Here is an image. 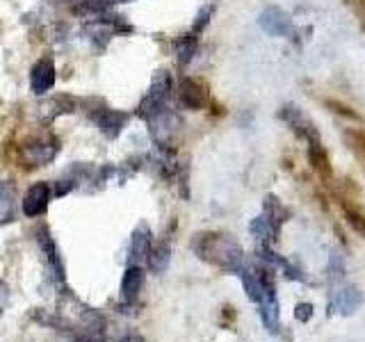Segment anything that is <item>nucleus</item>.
<instances>
[{
    "label": "nucleus",
    "mask_w": 365,
    "mask_h": 342,
    "mask_svg": "<svg viewBox=\"0 0 365 342\" xmlns=\"http://www.w3.org/2000/svg\"><path fill=\"white\" fill-rule=\"evenodd\" d=\"M55 80H57V71H55L53 57L51 55L39 57V60L34 62L32 68H30V89H32V94H37V96L51 94V89L55 87Z\"/></svg>",
    "instance_id": "obj_11"
},
{
    "label": "nucleus",
    "mask_w": 365,
    "mask_h": 342,
    "mask_svg": "<svg viewBox=\"0 0 365 342\" xmlns=\"http://www.w3.org/2000/svg\"><path fill=\"white\" fill-rule=\"evenodd\" d=\"M80 108V98L71 94H53L37 105V114L43 123H51L55 119L64 117V114H73Z\"/></svg>",
    "instance_id": "obj_12"
},
{
    "label": "nucleus",
    "mask_w": 365,
    "mask_h": 342,
    "mask_svg": "<svg viewBox=\"0 0 365 342\" xmlns=\"http://www.w3.org/2000/svg\"><path fill=\"white\" fill-rule=\"evenodd\" d=\"M144 288V267L142 265H125L121 276V301L123 306H135Z\"/></svg>",
    "instance_id": "obj_16"
},
{
    "label": "nucleus",
    "mask_w": 365,
    "mask_h": 342,
    "mask_svg": "<svg viewBox=\"0 0 365 342\" xmlns=\"http://www.w3.org/2000/svg\"><path fill=\"white\" fill-rule=\"evenodd\" d=\"M345 140L349 142L351 151L365 162V130H345Z\"/></svg>",
    "instance_id": "obj_22"
},
{
    "label": "nucleus",
    "mask_w": 365,
    "mask_h": 342,
    "mask_svg": "<svg viewBox=\"0 0 365 342\" xmlns=\"http://www.w3.org/2000/svg\"><path fill=\"white\" fill-rule=\"evenodd\" d=\"M242 279L247 296L260 308L262 324L267 331L277 333L279 326V301H277V281L269 265H245L237 274Z\"/></svg>",
    "instance_id": "obj_2"
},
{
    "label": "nucleus",
    "mask_w": 365,
    "mask_h": 342,
    "mask_svg": "<svg viewBox=\"0 0 365 342\" xmlns=\"http://www.w3.org/2000/svg\"><path fill=\"white\" fill-rule=\"evenodd\" d=\"M190 247L199 260L208 262V265L222 271L240 274V269L245 267V249L231 233L201 231L197 235H192Z\"/></svg>",
    "instance_id": "obj_1"
},
{
    "label": "nucleus",
    "mask_w": 365,
    "mask_h": 342,
    "mask_svg": "<svg viewBox=\"0 0 365 342\" xmlns=\"http://www.w3.org/2000/svg\"><path fill=\"white\" fill-rule=\"evenodd\" d=\"M121 342H144V338H140V336H135V333H130V336H125V338H121Z\"/></svg>",
    "instance_id": "obj_26"
},
{
    "label": "nucleus",
    "mask_w": 365,
    "mask_h": 342,
    "mask_svg": "<svg viewBox=\"0 0 365 342\" xmlns=\"http://www.w3.org/2000/svg\"><path fill=\"white\" fill-rule=\"evenodd\" d=\"M153 247V231L146 222L140 226H135L133 237H130V247H128V265H146L148 251Z\"/></svg>",
    "instance_id": "obj_15"
},
{
    "label": "nucleus",
    "mask_w": 365,
    "mask_h": 342,
    "mask_svg": "<svg viewBox=\"0 0 365 342\" xmlns=\"http://www.w3.org/2000/svg\"><path fill=\"white\" fill-rule=\"evenodd\" d=\"M60 153V140L53 133H41L19 146V162L23 169H39L51 165Z\"/></svg>",
    "instance_id": "obj_5"
},
{
    "label": "nucleus",
    "mask_w": 365,
    "mask_h": 342,
    "mask_svg": "<svg viewBox=\"0 0 365 342\" xmlns=\"http://www.w3.org/2000/svg\"><path fill=\"white\" fill-rule=\"evenodd\" d=\"M169 262H171V239L163 237V239H158V242H153L151 251H148L146 267L153 274H165Z\"/></svg>",
    "instance_id": "obj_19"
},
{
    "label": "nucleus",
    "mask_w": 365,
    "mask_h": 342,
    "mask_svg": "<svg viewBox=\"0 0 365 342\" xmlns=\"http://www.w3.org/2000/svg\"><path fill=\"white\" fill-rule=\"evenodd\" d=\"M144 123L148 125V135H151L153 146H158V148L174 146V137L180 125V117L176 114V110H171V105L165 108L163 112L153 114V117L146 119Z\"/></svg>",
    "instance_id": "obj_8"
},
{
    "label": "nucleus",
    "mask_w": 365,
    "mask_h": 342,
    "mask_svg": "<svg viewBox=\"0 0 365 342\" xmlns=\"http://www.w3.org/2000/svg\"><path fill=\"white\" fill-rule=\"evenodd\" d=\"M9 296H11L9 285L5 281H0V315H3V311L9 306Z\"/></svg>",
    "instance_id": "obj_25"
},
{
    "label": "nucleus",
    "mask_w": 365,
    "mask_h": 342,
    "mask_svg": "<svg viewBox=\"0 0 365 342\" xmlns=\"http://www.w3.org/2000/svg\"><path fill=\"white\" fill-rule=\"evenodd\" d=\"M68 3H76V0H68Z\"/></svg>",
    "instance_id": "obj_28"
},
{
    "label": "nucleus",
    "mask_w": 365,
    "mask_h": 342,
    "mask_svg": "<svg viewBox=\"0 0 365 342\" xmlns=\"http://www.w3.org/2000/svg\"><path fill=\"white\" fill-rule=\"evenodd\" d=\"M125 32H133V26L123 16L112 14V11L98 19L85 21V26H83V34L94 51H103L114 37H119V34H125Z\"/></svg>",
    "instance_id": "obj_6"
},
{
    "label": "nucleus",
    "mask_w": 365,
    "mask_h": 342,
    "mask_svg": "<svg viewBox=\"0 0 365 342\" xmlns=\"http://www.w3.org/2000/svg\"><path fill=\"white\" fill-rule=\"evenodd\" d=\"M338 205L345 222L351 226V231L365 239V210L361 208V203L356 199H351L349 194H338Z\"/></svg>",
    "instance_id": "obj_17"
},
{
    "label": "nucleus",
    "mask_w": 365,
    "mask_h": 342,
    "mask_svg": "<svg viewBox=\"0 0 365 342\" xmlns=\"http://www.w3.org/2000/svg\"><path fill=\"white\" fill-rule=\"evenodd\" d=\"M345 5L351 9V14L359 19L361 28L365 30V0H345Z\"/></svg>",
    "instance_id": "obj_24"
},
{
    "label": "nucleus",
    "mask_w": 365,
    "mask_h": 342,
    "mask_svg": "<svg viewBox=\"0 0 365 342\" xmlns=\"http://www.w3.org/2000/svg\"><path fill=\"white\" fill-rule=\"evenodd\" d=\"M114 5H117V0H76V3H71V11L78 19L91 21L103 14H110Z\"/></svg>",
    "instance_id": "obj_18"
},
{
    "label": "nucleus",
    "mask_w": 365,
    "mask_h": 342,
    "mask_svg": "<svg viewBox=\"0 0 365 342\" xmlns=\"http://www.w3.org/2000/svg\"><path fill=\"white\" fill-rule=\"evenodd\" d=\"M281 119L288 123L292 128V133L299 137V140H304L306 144L313 142V140H319V133L315 128V123L308 119L297 105H283L281 108Z\"/></svg>",
    "instance_id": "obj_14"
},
{
    "label": "nucleus",
    "mask_w": 365,
    "mask_h": 342,
    "mask_svg": "<svg viewBox=\"0 0 365 342\" xmlns=\"http://www.w3.org/2000/svg\"><path fill=\"white\" fill-rule=\"evenodd\" d=\"M34 237H37V247H39L41 258H43L46 276H48V281L55 285V288L64 290L66 269H64V260L60 256V249H57L55 239L51 235V228L48 226H39L37 231H34Z\"/></svg>",
    "instance_id": "obj_7"
},
{
    "label": "nucleus",
    "mask_w": 365,
    "mask_h": 342,
    "mask_svg": "<svg viewBox=\"0 0 365 342\" xmlns=\"http://www.w3.org/2000/svg\"><path fill=\"white\" fill-rule=\"evenodd\" d=\"M171 96H174V78H171V73L167 71V68H160V71L153 73L151 85H148L146 94L142 96L135 114L142 121L151 119L153 114H158V112H163L165 108H169Z\"/></svg>",
    "instance_id": "obj_3"
},
{
    "label": "nucleus",
    "mask_w": 365,
    "mask_h": 342,
    "mask_svg": "<svg viewBox=\"0 0 365 342\" xmlns=\"http://www.w3.org/2000/svg\"><path fill=\"white\" fill-rule=\"evenodd\" d=\"M51 199H53V182H46V180L34 182L21 201L23 214L30 217V219L46 214V210H48V205H51Z\"/></svg>",
    "instance_id": "obj_10"
},
{
    "label": "nucleus",
    "mask_w": 365,
    "mask_h": 342,
    "mask_svg": "<svg viewBox=\"0 0 365 342\" xmlns=\"http://www.w3.org/2000/svg\"><path fill=\"white\" fill-rule=\"evenodd\" d=\"M80 105L85 108L87 117L91 119V123L96 125L98 133L108 140H117V137L123 133L125 123H128V114L121 112V110H114L110 108L103 98H87V100H80Z\"/></svg>",
    "instance_id": "obj_4"
},
{
    "label": "nucleus",
    "mask_w": 365,
    "mask_h": 342,
    "mask_svg": "<svg viewBox=\"0 0 365 342\" xmlns=\"http://www.w3.org/2000/svg\"><path fill=\"white\" fill-rule=\"evenodd\" d=\"M212 11H215V7L212 5H205V7H201L199 9V14H197V19H194V23H192V32H197V34H201L205 28H208V23H210V19H212Z\"/></svg>",
    "instance_id": "obj_23"
},
{
    "label": "nucleus",
    "mask_w": 365,
    "mask_h": 342,
    "mask_svg": "<svg viewBox=\"0 0 365 342\" xmlns=\"http://www.w3.org/2000/svg\"><path fill=\"white\" fill-rule=\"evenodd\" d=\"M174 94H176V100H178V105L182 110L199 112V110H205V108L210 105V91L197 78L182 76L178 80Z\"/></svg>",
    "instance_id": "obj_9"
},
{
    "label": "nucleus",
    "mask_w": 365,
    "mask_h": 342,
    "mask_svg": "<svg viewBox=\"0 0 365 342\" xmlns=\"http://www.w3.org/2000/svg\"><path fill=\"white\" fill-rule=\"evenodd\" d=\"M258 26L272 37H292L294 26L292 19L281 7H265L258 16Z\"/></svg>",
    "instance_id": "obj_13"
},
{
    "label": "nucleus",
    "mask_w": 365,
    "mask_h": 342,
    "mask_svg": "<svg viewBox=\"0 0 365 342\" xmlns=\"http://www.w3.org/2000/svg\"><path fill=\"white\" fill-rule=\"evenodd\" d=\"M117 3H135V0H117Z\"/></svg>",
    "instance_id": "obj_27"
},
{
    "label": "nucleus",
    "mask_w": 365,
    "mask_h": 342,
    "mask_svg": "<svg viewBox=\"0 0 365 342\" xmlns=\"http://www.w3.org/2000/svg\"><path fill=\"white\" fill-rule=\"evenodd\" d=\"M197 51H199V34L197 32L190 30L185 34H180V37H176V41H174V55H176V62L180 66H187L194 60Z\"/></svg>",
    "instance_id": "obj_21"
},
{
    "label": "nucleus",
    "mask_w": 365,
    "mask_h": 342,
    "mask_svg": "<svg viewBox=\"0 0 365 342\" xmlns=\"http://www.w3.org/2000/svg\"><path fill=\"white\" fill-rule=\"evenodd\" d=\"M16 219V185L11 180H0V226Z\"/></svg>",
    "instance_id": "obj_20"
}]
</instances>
